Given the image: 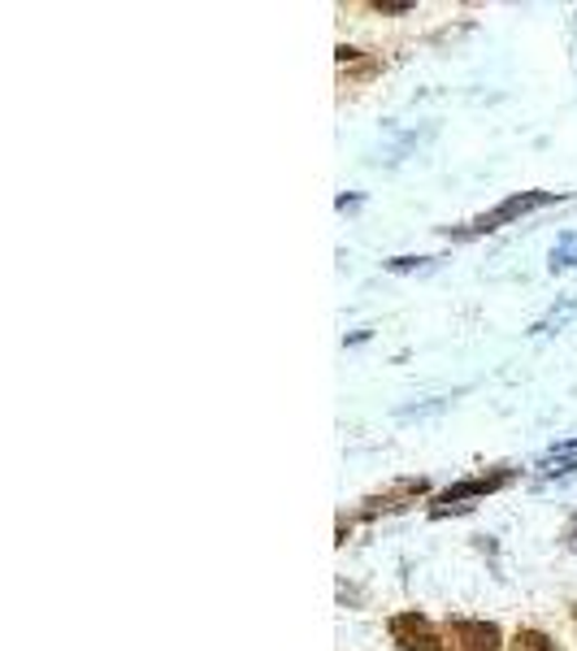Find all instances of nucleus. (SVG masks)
I'll return each mask as SVG.
<instances>
[{
	"instance_id": "obj_1",
	"label": "nucleus",
	"mask_w": 577,
	"mask_h": 651,
	"mask_svg": "<svg viewBox=\"0 0 577 651\" xmlns=\"http://www.w3.org/2000/svg\"><path fill=\"white\" fill-rule=\"evenodd\" d=\"M391 639H395V648L400 651H443V639H439L434 621L421 617V612H400V617H391Z\"/></svg>"
},
{
	"instance_id": "obj_2",
	"label": "nucleus",
	"mask_w": 577,
	"mask_h": 651,
	"mask_svg": "<svg viewBox=\"0 0 577 651\" xmlns=\"http://www.w3.org/2000/svg\"><path fill=\"white\" fill-rule=\"evenodd\" d=\"M447 639L456 651H499V630L491 621H447Z\"/></svg>"
},
{
	"instance_id": "obj_3",
	"label": "nucleus",
	"mask_w": 577,
	"mask_h": 651,
	"mask_svg": "<svg viewBox=\"0 0 577 651\" xmlns=\"http://www.w3.org/2000/svg\"><path fill=\"white\" fill-rule=\"evenodd\" d=\"M552 196L547 192H529V196H513V201H504L499 208H491V213H482L477 222H473V231H495V226H504V222H513V217H522L529 208H538V204H547Z\"/></svg>"
},
{
	"instance_id": "obj_4",
	"label": "nucleus",
	"mask_w": 577,
	"mask_h": 651,
	"mask_svg": "<svg viewBox=\"0 0 577 651\" xmlns=\"http://www.w3.org/2000/svg\"><path fill=\"white\" fill-rule=\"evenodd\" d=\"M421 496H425V478H404V482H395L387 496H373V500H365V517L395 512V508H404V503H418Z\"/></svg>"
},
{
	"instance_id": "obj_5",
	"label": "nucleus",
	"mask_w": 577,
	"mask_h": 651,
	"mask_svg": "<svg viewBox=\"0 0 577 651\" xmlns=\"http://www.w3.org/2000/svg\"><path fill=\"white\" fill-rule=\"evenodd\" d=\"M508 482V474H491V478H470V482H461V487H452V491H443L439 503H434V512H447L452 503L470 500V496H486V491H495V487H504Z\"/></svg>"
},
{
	"instance_id": "obj_6",
	"label": "nucleus",
	"mask_w": 577,
	"mask_h": 651,
	"mask_svg": "<svg viewBox=\"0 0 577 651\" xmlns=\"http://www.w3.org/2000/svg\"><path fill=\"white\" fill-rule=\"evenodd\" d=\"M513 651H556V643L543 634V630H517L513 639Z\"/></svg>"
},
{
	"instance_id": "obj_7",
	"label": "nucleus",
	"mask_w": 577,
	"mask_h": 651,
	"mask_svg": "<svg viewBox=\"0 0 577 651\" xmlns=\"http://www.w3.org/2000/svg\"><path fill=\"white\" fill-rule=\"evenodd\" d=\"M373 9H378V13H409L413 0H373Z\"/></svg>"
},
{
	"instance_id": "obj_8",
	"label": "nucleus",
	"mask_w": 577,
	"mask_h": 651,
	"mask_svg": "<svg viewBox=\"0 0 577 651\" xmlns=\"http://www.w3.org/2000/svg\"><path fill=\"white\" fill-rule=\"evenodd\" d=\"M574 612H577V608H574Z\"/></svg>"
}]
</instances>
